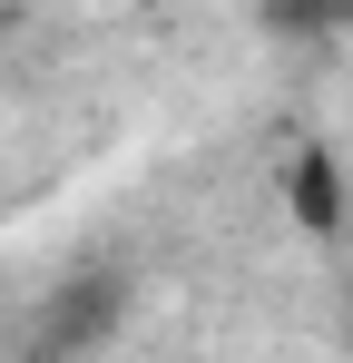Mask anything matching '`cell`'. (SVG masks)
<instances>
[{
  "label": "cell",
  "instance_id": "cell-2",
  "mask_svg": "<svg viewBox=\"0 0 353 363\" xmlns=\"http://www.w3.org/2000/svg\"><path fill=\"white\" fill-rule=\"evenodd\" d=\"M344 20H353V0H344Z\"/></svg>",
  "mask_w": 353,
  "mask_h": 363
},
{
  "label": "cell",
  "instance_id": "cell-1",
  "mask_svg": "<svg viewBox=\"0 0 353 363\" xmlns=\"http://www.w3.org/2000/svg\"><path fill=\"white\" fill-rule=\"evenodd\" d=\"M285 196H294V226H314V236H324V226H344V157H334V147H324V138H304V147H294V167H285Z\"/></svg>",
  "mask_w": 353,
  "mask_h": 363
}]
</instances>
